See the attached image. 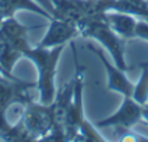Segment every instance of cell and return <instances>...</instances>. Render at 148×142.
I'll return each instance as SVG.
<instances>
[{"instance_id": "obj_10", "label": "cell", "mask_w": 148, "mask_h": 142, "mask_svg": "<svg viewBox=\"0 0 148 142\" xmlns=\"http://www.w3.org/2000/svg\"><path fill=\"white\" fill-rule=\"evenodd\" d=\"M148 20V0H115V9Z\"/></svg>"}, {"instance_id": "obj_3", "label": "cell", "mask_w": 148, "mask_h": 142, "mask_svg": "<svg viewBox=\"0 0 148 142\" xmlns=\"http://www.w3.org/2000/svg\"><path fill=\"white\" fill-rule=\"evenodd\" d=\"M70 44H71V48H73V52H74V62H76V73H74V76H76V87H74V96H73L71 104L67 110L65 122H64L65 141H74L80 125L86 120L84 102H83V96H84V67L79 65L74 42H70Z\"/></svg>"}, {"instance_id": "obj_9", "label": "cell", "mask_w": 148, "mask_h": 142, "mask_svg": "<svg viewBox=\"0 0 148 142\" xmlns=\"http://www.w3.org/2000/svg\"><path fill=\"white\" fill-rule=\"evenodd\" d=\"M16 10H29L35 12L47 19H52L54 16L47 12L38 2L35 0H0V13L3 16H13Z\"/></svg>"}, {"instance_id": "obj_6", "label": "cell", "mask_w": 148, "mask_h": 142, "mask_svg": "<svg viewBox=\"0 0 148 142\" xmlns=\"http://www.w3.org/2000/svg\"><path fill=\"white\" fill-rule=\"evenodd\" d=\"M87 48L95 52V55L99 58L100 64H102V65L105 67V70H106V74H108V90L116 91V93L122 94L123 97H125V96H129V97H131L132 90H134V83L128 79L126 70L119 68L115 62L110 64L109 59L105 57V54H103L100 49H97L95 45L87 44Z\"/></svg>"}, {"instance_id": "obj_5", "label": "cell", "mask_w": 148, "mask_h": 142, "mask_svg": "<svg viewBox=\"0 0 148 142\" xmlns=\"http://www.w3.org/2000/svg\"><path fill=\"white\" fill-rule=\"evenodd\" d=\"M141 120H142V106L136 103L132 97L125 96L119 109L113 115L97 120L95 125L97 126V129L115 128L116 130H121V129H132Z\"/></svg>"}, {"instance_id": "obj_8", "label": "cell", "mask_w": 148, "mask_h": 142, "mask_svg": "<svg viewBox=\"0 0 148 142\" xmlns=\"http://www.w3.org/2000/svg\"><path fill=\"white\" fill-rule=\"evenodd\" d=\"M105 19L108 25L123 39L135 38V28L138 22L135 16L125 12H119V10H108L105 13Z\"/></svg>"}, {"instance_id": "obj_1", "label": "cell", "mask_w": 148, "mask_h": 142, "mask_svg": "<svg viewBox=\"0 0 148 142\" xmlns=\"http://www.w3.org/2000/svg\"><path fill=\"white\" fill-rule=\"evenodd\" d=\"M65 45L54 46V48H42L35 46L29 48L23 57L29 58L38 70V102L42 104H51L54 102L57 87H55V74L60 57L64 51Z\"/></svg>"}, {"instance_id": "obj_7", "label": "cell", "mask_w": 148, "mask_h": 142, "mask_svg": "<svg viewBox=\"0 0 148 142\" xmlns=\"http://www.w3.org/2000/svg\"><path fill=\"white\" fill-rule=\"evenodd\" d=\"M80 35L79 26L74 23L61 19V18H52L49 19V26L38 46L42 48H54L60 45H65L67 42H73Z\"/></svg>"}, {"instance_id": "obj_4", "label": "cell", "mask_w": 148, "mask_h": 142, "mask_svg": "<svg viewBox=\"0 0 148 142\" xmlns=\"http://www.w3.org/2000/svg\"><path fill=\"white\" fill-rule=\"evenodd\" d=\"M22 122L34 141H44L54 129V113L51 104H42L39 102H28L22 117Z\"/></svg>"}, {"instance_id": "obj_12", "label": "cell", "mask_w": 148, "mask_h": 142, "mask_svg": "<svg viewBox=\"0 0 148 142\" xmlns=\"http://www.w3.org/2000/svg\"><path fill=\"white\" fill-rule=\"evenodd\" d=\"M74 141H84V142H102L106 141L105 136L100 135V132L97 130V126L95 123H90L87 119L80 125L77 135L74 138Z\"/></svg>"}, {"instance_id": "obj_13", "label": "cell", "mask_w": 148, "mask_h": 142, "mask_svg": "<svg viewBox=\"0 0 148 142\" xmlns=\"http://www.w3.org/2000/svg\"><path fill=\"white\" fill-rule=\"evenodd\" d=\"M142 120H145L148 123V103L142 106Z\"/></svg>"}, {"instance_id": "obj_2", "label": "cell", "mask_w": 148, "mask_h": 142, "mask_svg": "<svg viewBox=\"0 0 148 142\" xmlns=\"http://www.w3.org/2000/svg\"><path fill=\"white\" fill-rule=\"evenodd\" d=\"M80 36L95 39L100 42L113 58V62L126 71H131L132 68L126 65L125 61V39L119 36L106 22L105 15L89 18L84 20V23L80 26Z\"/></svg>"}, {"instance_id": "obj_11", "label": "cell", "mask_w": 148, "mask_h": 142, "mask_svg": "<svg viewBox=\"0 0 148 142\" xmlns=\"http://www.w3.org/2000/svg\"><path fill=\"white\" fill-rule=\"evenodd\" d=\"M141 70H142L141 71V77L134 84V90H132L131 97L136 103L144 106V104L148 103V64L142 62L141 64Z\"/></svg>"}]
</instances>
